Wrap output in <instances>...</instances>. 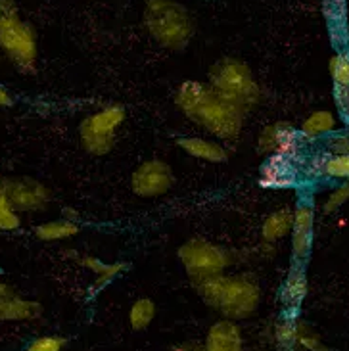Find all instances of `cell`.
<instances>
[{
	"instance_id": "obj_34",
	"label": "cell",
	"mask_w": 349,
	"mask_h": 351,
	"mask_svg": "<svg viewBox=\"0 0 349 351\" xmlns=\"http://www.w3.org/2000/svg\"><path fill=\"white\" fill-rule=\"evenodd\" d=\"M0 192H4V179H0Z\"/></svg>"
},
{
	"instance_id": "obj_33",
	"label": "cell",
	"mask_w": 349,
	"mask_h": 351,
	"mask_svg": "<svg viewBox=\"0 0 349 351\" xmlns=\"http://www.w3.org/2000/svg\"><path fill=\"white\" fill-rule=\"evenodd\" d=\"M171 351H206V350H204V346H200V343H179V346H175Z\"/></svg>"
},
{
	"instance_id": "obj_14",
	"label": "cell",
	"mask_w": 349,
	"mask_h": 351,
	"mask_svg": "<svg viewBox=\"0 0 349 351\" xmlns=\"http://www.w3.org/2000/svg\"><path fill=\"white\" fill-rule=\"evenodd\" d=\"M206 351H244V336L242 328L236 321L230 319H219L217 323L209 326L206 340H204Z\"/></svg>"
},
{
	"instance_id": "obj_27",
	"label": "cell",
	"mask_w": 349,
	"mask_h": 351,
	"mask_svg": "<svg viewBox=\"0 0 349 351\" xmlns=\"http://www.w3.org/2000/svg\"><path fill=\"white\" fill-rule=\"evenodd\" d=\"M66 346L67 340L64 336L47 334V336H38L35 340H31L25 351H66Z\"/></svg>"
},
{
	"instance_id": "obj_10",
	"label": "cell",
	"mask_w": 349,
	"mask_h": 351,
	"mask_svg": "<svg viewBox=\"0 0 349 351\" xmlns=\"http://www.w3.org/2000/svg\"><path fill=\"white\" fill-rule=\"evenodd\" d=\"M259 152L269 156H286L296 158L302 148V134L288 121H276L273 125H267L259 138H257Z\"/></svg>"
},
{
	"instance_id": "obj_26",
	"label": "cell",
	"mask_w": 349,
	"mask_h": 351,
	"mask_svg": "<svg viewBox=\"0 0 349 351\" xmlns=\"http://www.w3.org/2000/svg\"><path fill=\"white\" fill-rule=\"evenodd\" d=\"M19 227H21V213L14 208L8 196L4 192H0V230L14 232Z\"/></svg>"
},
{
	"instance_id": "obj_20",
	"label": "cell",
	"mask_w": 349,
	"mask_h": 351,
	"mask_svg": "<svg viewBox=\"0 0 349 351\" xmlns=\"http://www.w3.org/2000/svg\"><path fill=\"white\" fill-rule=\"evenodd\" d=\"M79 230L81 228L73 219H54V221H47L35 227V237L40 242H62L79 234Z\"/></svg>"
},
{
	"instance_id": "obj_28",
	"label": "cell",
	"mask_w": 349,
	"mask_h": 351,
	"mask_svg": "<svg viewBox=\"0 0 349 351\" xmlns=\"http://www.w3.org/2000/svg\"><path fill=\"white\" fill-rule=\"evenodd\" d=\"M346 202H349V179L346 180V182H341L340 186H336V189L328 194V198L324 199V204H322V211H324V213H334V211H338Z\"/></svg>"
},
{
	"instance_id": "obj_21",
	"label": "cell",
	"mask_w": 349,
	"mask_h": 351,
	"mask_svg": "<svg viewBox=\"0 0 349 351\" xmlns=\"http://www.w3.org/2000/svg\"><path fill=\"white\" fill-rule=\"evenodd\" d=\"M315 173L336 180L349 179V154H326L315 160Z\"/></svg>"
},
{
	"instance_id": "obj_9",
	"label": "cell",
	"mask_w": 349,
	"mask_h": 351,
	"mask_svg": "<svg viewBox=\"0 0 349 351\" xmlns=\"http://www.w3.org/2000/svg\"><path fill=\"white\" fill-rule=\"evenodd\" d=\"M175 182L169 163L163 160L142 162L131 175V190L141 198H158L167 194Z\"/></svg>"
},
{
	"instance_id": "obj_16",
	"label": "cell",
	"mask_w": 349,
	"mask_h": 351,
	"mask_svg": "<svg viewBox=\"0 0 349 351\" xmlns=\"http://www.w3.org/2000/svg\"><path fill=\"white\" fill-rule=\"evenodd\" d=\"M307 292H309V285H307L305 271L300 265L293 267L280 288V302L286 313H298L307 298Z\"/></svg>"
},
{
	"instance_id": "obj_15",
	"label": "cell",
	"mask_w": 349,
	"mask_h": 351,
	"mask_svg": "<svg viewBox=\"0 0 349 351\" xmlns=\"http://www.w3.org/2000/svg\"><path fill=\"white\" fill-rule=\"evenodd\" d=\"M177 146L189 154L190 158L208 163H227L230 158V154L223 144L204 136H180L177 138Z\"/></svg>"
},
{
	"instance_id": "obj_24",
	"label": "cell",
	"mask_w": 349,
	"mask_h": 351,
	"mask_svg": "<svg viewBox=\"0 0 349 351\" xmlns=\"http://www.w3.org/2000/svg\"><path fill=\"white\" fill-rule=\"evenodd\" d=\"M296 324L298 315L286 313L282 315L273 326V342L278 346V350L293 351V340H296Z\"/></svg>"
},
{
	"instance_id": "obj_32",
	"label": "cell",
	"mask_w": 349,
	"mask_h": 351,
	"mask_svg": "<svg viewBox=\"0 0 349 351\" xmlns=\"http://www.w3.org/2000/svg\"><path fill=\"white\" fill-rule=\"evenodd\" d=\"M12 104H14V98H12V95H10L4 86L0 85V108H8V106Z\"/></svg>"
},
{
	"instance_id": "obj_2",
	"label": "cell",
	"mask_w": 349,
	"mask_h": 351,
	"mask_svg": "<svg viewBox=\"0 0 349 351\" xmlns=\"http://www.w3.org/2000/svg\"><path fill=\"white\" fill-rule=\"evenodd\" d=\"M200 298L223 315V319L244 321L257 311L261 304V288L254 276L242 275H217L196 282Z\"/></svg>"
},
{
	"instance_id": "obj_11",
	"label": "cell",
	"mask_w": 349,
	"mask_h": 351,
	"mask_svg": "<svg viewBox=\"0 0 349 351\" xmlns=\"http://www.w3.org/2000/svg\"><path fill=\"white\" fill-rule=\"evenodd\" d=\"M43 315V305L19 295L0 278V323H31Z\"/></svg>"
},
{
	"instance_id": "obj_29",
	"label": "cell",
	"mask_w": 349,
	"mask_h": 351,
	"mask_svg": "<svg viewBox=\"0 0 349 351\" xmlns=\"http://www.w3.org/2000/svg\"><path fill=\"white\" fill-rule=\"evenodd\" d=\"M328 154H349V129L332 136L328 141Z\"/></svg>"
},
{
	"instance_id": "obj_12",
	"label": "cell",
	"mask_w": 349,
	"mask_h": 351,
	"mask_svg": "<svg viewBox=\"0 0 349 351\" xmlns=\"http://www.w3.org/2000/svg\"><path fill=\"white\" fill-rule=\"evenodd\" d=\"M298 184V165L293 158L269 156L259 169V186L267 190H286Z\"/></svg>"
},
{
	"instance_id": "obj_17",
	"label": "cell",
	"mask_w": 349,
	"mask_h": 351,
	"mask_svg": "<svg viewBox=\"0 0 349 351\" xmlns=\"http://www.w3.org/2000/svg\"><path fill=\"white\" fill-rule=\"evenodd\" d=\"M336 127H338L336 115L328 110H317L303 119L300 134H302V138H307V141H317V138L336 133Z\"/></svg>"
},
{
	"instance_id": "obj_4",
	"label": "cell",
	"mask_w": 349,
	"mask_h": 351,
	"mask_svg": "<svg viewBox=\"0 0 349 351\" xmlns=\"http://www.w3.org/2000/svg\"><path fill=\"white\" fill-rule=\"evenodd\" d=\"M209 86L244 110L254 108L261 98V88L252 67L238 58H221L215 62L208 75Z\"/></svg>"
},
{
	"instance_id": "obj_7",
	"label": "cell",
	"mask_w": 349,
	"mask_h": 351,
	"mask_svg": "<svg viewBox=\"0 0 349 351\" xmlns=\"http://www.w3.org/2000/svg\"><path fill=\"white\" fill-rule=\"evenodd\" d=\"M0 50L21 73H33L37 69V33L31 23L21 18L0 25Z\"/></svg>"
},
{
	"instance_id": "obj_23",
	"label": "cell",
	"mask_w": 349,
	"mask_h": 351,
	"mask_svg": "<svg viewBox=\"0 0 349 351\" xmlns=\"http://www.w3.org/2000/svg\"><path fill=\"white\" fill-rule=\"evenodd\" d=\"M293 351H330V348L322 342V338L311 324L298 317Z\"/></svg>"
},
{
	"instance_id": "obj_1",
	"label": "cell",
	"mask_w": 349,
	"mask_h": 351,
	"mask_svg": "<svg viewBox=\"0 0 349 351\" xmlns=\"http://www.w3.org/2000/svg\"><path fill=\"white\" fill-rule=\"evenodd\" d=\"M175 106L190 121L200 125L219 141H234L244 129L248 110L217 95L209 83H180L175 93Z\"/></svg>"
},
{
	"instance_id": "obj_18",
	"label": "cell",
	"mask_w": 349,
	"mask_h": 351,
	"mask_svg": "<svg viewBox=\"0 0 349 351\" xmlns=\"http://www.w3.org/2000/svg\"><path fill=\"white\" fill-rule=\"evenodd\" d=\"M293 227V211L288 208L276 209L271 215H267L261 225V238L265 242L273 244L282 240L288 234H292Z\"/></svg>"
},
{
	"instance_id": "obj_31",
	"label": "cell",
	"mask_w": 349,
	"mask_h": 351,
	"mask_svg": "<svg viewBox=\"0 0 349 351\" xmlns=\"http://www.w3.org/2000/svg\"><path fill=\"white\" fill-rule=\"evenodd\" d=\"M334 104L344 119H349V88H334Z\"/></svg>"
},
{
	"instance_id": "obj_3",
	"label": "cell",
	"mask_w": 349,
	"mask_h": 351,
	"mask_svg": "<svg viewBox=\"0 0 349 351\" xmlns=\"http://www.w3.org/2000/svg\"><path fill=\"white\" fill-rule=\"evenodd\" d=\"M144 27L150 37L167 50L180 52L194 37V19L186 6L175 0H148Z\"/></svg>"
},
{
	"instance_id": "obj_35",
	"label": "cell",
	"mask_w": 349,
	"mask_h": 351,
	"mask_svg": "<svg viewBox=\"0 0 349 351\" xmlns=\"http://www.w3.org/2000/svg\"><path fill=\"white\" fill-rule=\"evenodd\" d=\"M0 54H2V50H0Z\"/></svg>"
},
{
	"instance_id": "obj_8",
	"label": "cell",
	"mask_w": 349,
	"mask_h": 351,
	"mask_svg": "<svg viewBox=\"0 0 349 351\" xmlns=\"http://www.w3.org/2000/svg\"><path fill=\"white\" fill-rule=\"evenodd\" d=\"M4 194L14 204L19 213H38L45 211L52 202V190L45 182L31 177L4 179Z\"/></svg>"
},
{
	"instance_id": "obj_6",
	"label": "cell",
	"mask_w": 349,
	"mask_h": 351,
	"mask_svg": "<svg viewBox=\"0 0 349 351\" xmlns=\"http://www.w3.org/2000/svg\"><path fill=\"white\" fill-rule=\"evenodd\" d=\"M179 261L194 285L211 276L223 275L228 267L234 263L232 254L228 250L211 244L204 238L186 240L179 247Z\"/></svg>"
},
{
	"instance_id": "obj_5",
	"label": "cell",
	"mask_w": 349,
	"mask_h": 351,
	"mask_svg": "<svg viewBox=\"0 0 349 351\" xmlns=\"http://www.w3.org/2000/svg\"><path fill=\"white\" fill-rule=\"evenodd\" d=\"M125 117V108L119 104L104 106L102 110L86 115L79 123V141L83 150L91 156H106L112 152Z\"/></svg>"
},
{
	"instance_id": "obj_25",
	"label": "cell",
	"mask_w": 349,
	"mask_h": 351,
	"mask_svg": "<svg viewBox=\"0 0 349 351\" xmlns=\"http://www.w3.org/2000/svg\"><path fill=\"white\" fill-rule=\"evenodd\" d=\"M328 71H330L334 88H349V52L338 50L328 60Z\"/></svg>"
},
{
	"instance_id": "obj_22",
	"label": "cell",
	"mask_w": 349,
	"mask_h": 351,
	"mask_svg": "<svg viewBox=\"0 0 349 351\" xmlns=\"http://www.w3.org/2000/svg\"><path fill=\"white\" fill-rule=\"evenodd\" d=\"M156 313H158V307L154 304V300H150V298H139L129 307V317H127L129 319V326H131L132 330H136V332H142V330H146L154 323Z\"/></svg>"
},
{
	"instance_id": "obj_13",
	"label": "cell",
	"mask_w": 349,
	"mask_h": 351,
	"mask_svg": "<svg viewBox=\"0 0 349 351\" xmlns=\"http://www.w3.org/2000/svg\"><path fill=\"white\" fill-rule=\"evenodd\" d=\"M313 230H315V209L309 204H298L293 209L292 254L296 261H305L311 254Z\"/></svg>"
},
{
	"instance_id": "obj_30",
	"label": "cell",
	"mask_w": 349,
	"mask_h": 351,
	"mask_svg": "<svg viewBox=\"0 0 349 351\" xmlns=\"http://www.w3.org/2000/svg\"><path fill=\"white\" fill-rule=\"evenodd\" d=\"M19 18V8L16 0H0V25Z\"/></svg>"
},
{
	"instance_id": "obj_19",
	"label": "cell",
	"mask_w": 349,
	"mask_h": 351,
	"mask_svg": "<svg viewBox=\"0 0 349 351\" xmlns=\"http://www.w3.org/2000/svg\"><path fill=\"white\" fill-rule=\"evenodd\" d=\"M79 263L95 275L93 292H100L102 288H106L114 278H117V276L121 275L123 271L127 269V263H104V261H100L98 257L93 256L79 257Z\"/></svg>"
}]
</instances>
